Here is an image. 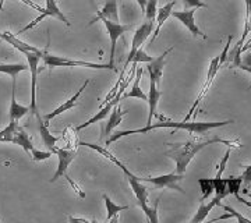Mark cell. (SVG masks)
I'll list each match as a JSON object with an SVG mask.
<instances>
[{"label": "cell", "mask_w": 251, "mask_h": 223, "mask_svg": "<svg viewBox=\"0 0 251 223\" xmlns=\"http://www.w3.org/2000/svg\"><path fill=\"white\" fill-rule=\"evenodd\" d=\"M78 145H84V147H87V148H91V149L97 151L98 153H100L103 158H106L108 161H110L112 163H115L116 166H119V168L122 169V172L125 173V176L126 178H127V181H128V184H130V187L133 190L134 196L137 197L138 205H140V208L144 211L147 219L151 223H159V219H158V204H159V201H161V197L156 199V202H155V205H153L152 208L148 205V188L143 184L141 177H138V176H135L134 173H131L130 170L126 168L125 163H122L113 153H110V152H109L108 149H105L103 147L97 145V144L82 143V141H81Z\"/></svg>", "instance_id": "6da1fadb"}, {"label": "cell", "mask_w": 251, "mask_h": 223, "mask_svg": "<svg viewBox=\"0 0 251 223\" xmlns=\"http://www.w3.org/2000/svg\"><path fill=\"white\" fill-rule=\"evenodd\" d=\"M233 123V120H224V122H218V123H211V122H206V123H198V122H172V120H159L156 124H150L145 125L143 128H138V130H125V131H117L115 134H110V137L108 138L106 144L116 143L120 138L127 137V135H131V134H145L148 131H152L155 128H176V130H186L190 134H206L209 130L212 128H218V127H224V125L230 124Z\"/></svg>", "instance_id": "7a4b0ae2"}, {"label": "cell", "mask_w": 251, "mask_h": 223, "mask_svg": "<svg viewBox=\"0 0 251 223\" xmlns=\"http://www.w3.org/2000/svg\"><path fill=\"white\" fill-rule=\"evenodd\" d=\"M225 144L232 147H240L237 141H226L222 140L221 137H215V138H209L205 141H187L183 144H168L169 149L166 151L168 158H171L176 162V173L177 174H184L187 170L188 165L191 161L196 158L198 152L202 151L205 147L211 145V144Z\"/></svg>", "instance_id": "3957f363"}, {"label": "cell", "mask_w": 251, "mask_h": 223, "mask_svg": "<svg viewBox=\"0 0 251 223\" xmlns=\"http://www.w3.org/2000/svg\"><path fill=\"white\" fill-rule=\"evenodd\" d=\"M44 64L49 69H54V67H85V69H94V70H115L116 67L115 64H100V63H90L84 62V60H72V59H66V57H60V56H53L48 50L42 57Z\"/></svg>", "instance_id": "277c9868"}, {"label": "cell", "mask_w": 251, "mask_h": 223, "mask_svg": "<svg viewBox=\"0 0 251 223\" xmlns=\"http://www.w3.org/2000/svg\"><path fill=\"white\" fill-rule=\"evenodd\" d=\"M221 70V66H219V56H215L211 63H209V67H208V74H206V80L204 82V85H202V88L200 91V94L197 95V99L194 100V103H193V106L190 107V110H188L187 116L184 117V122H188L193 115H194V112L197 110V107L200 106V103L202 102V99L205 97L206 94H208V91L209 88L212 87V84H214V81H215V77L218 72Z\"/></svg>", "instance_id": "5b68a950"}, {"label": "cell", "mask_w": 251, "mask_h": 223, "mask_svg": "<svg viewBox=\"0 0 251 223\" xmlns=\"http://www.w3.org/2000/svg\"><path fill=\"white\" fill-rule=\"evenodd\" d=\"M48 46H49V42H48ZM48 46L45 49H42L41 52H38V53L25 54L28 67H29V72H31V103H29V110H31V113L34 116H36L39 113L38 106H36V74H38V66H39V62L42 60L45 52L48 50Z\"/></svg>", "instance_id": "8992f818"}, {"label": "cell", "mask_w": 251, "mask_h": 223, "mask_svg": "<svg viewBox=\"0 0 251 223\" xmlns=\"http://www.w3.org/2000/svg\"><path fill=\"white\" fill-rule=\"evenodd\" d=\"M128 78H130V75H128ZM128 78L126 80H123V82H122V85H120V88L117 89L116 95L113 97V98L110 99L109 102H106L103 106L99 109V112L95 115V116H92L90 119V120H87L85 123H82V124H80L75 130L77 131H80V130H84V128H87V127H90L91 124H94V123H97V122H100V120H103V119H106V117L110 115V112L113 110V107H116L117 105H119V100L122 99V97H123V91L126 89V87H127V84H128Z\"/></svg>", "instance_id": "52a82bcc"}, {"label": "cell", "mask_w": 251, "mask_h": 223, "mask_svg": "<svg viewBox=\"0 0 251 223\" xmlns=\"http://www.w3.org/2000/svg\"><path fill=\"white\" fill-rule=\"evenodd\" d=\"M46 17L57 18L59 21L64 23L67 27L70 25V21L67 20V17H66L64 14H63V11L60 10V7L57 6V3H56V0H46V6L44 7V11L39 14V17H36L35 20H32L28 25H25L23 29H20V31H18V34H24V32L29 31V29H32V28L36 27L42 20H45Z\"/></svg>", "instance_id": "ba28073f"}, {"label": "cell", "mask_w": 251, "mask_h": 223, "mask_svg": "<svg viewBox=\"0 0 251 223\" xmlns=\"http://www.w3.org/2000/svg\"><path fill=\"white\" fill-rule=\"evenodd\" d=\"M155 23H150V21H145L141 27L138 28L137 31L134 32V36H133V41H131V49L128 52V57L125 63V67L122 72L126 73V69L128 67V64L133 62V57H134L135 52L143 46V44L150 38V36L153 34V29H155Z\"/></svg>", "instance_id": "9c48e42d"}, {"label": "cell", "mask_w": 251, "mask_h": 223, "mask_svg": "<svg viewBox=\"0 0 251 223\" xmlns=\"http://www.w3.org/2000/svg\"><path fill=\"white\" fill-rule=\"evenodd\" d=\"M184 174H177L175 173H169V174H162V176H156V177H141L143 181L151 183L155 187L158 188H171L175 191H179L181 194H186V191L179 186V181L183 178Z\"/></svg>", "instance_id": "30bf717a"}, {"label": "cell", "mask_w": 251, "mask_h": 223, "mask_svg": "<svg viewBox=\"0 0 251 223\" xmlns=\"http://www.w3.org/2000/svg\"><path fill=\"white\" fill-rule=\"evenodd\" d=\"M102 23L105 24V27L108 29L109 38H110V59H109V63L110 64H115V50H116L117 39L123 35V34H126L131 27L130 25L119 24V23L110 21V20H102Z\"/></svg>", "instance_id": "8fae6325"}, {"label": "cell", "mask_w": 251, "mask_h": 223, "mask_svg": "<svg viewBox=\"0 0 251 223\" xmlns=\"http://www.w3.org/2000/svg\"><path fill=\"white\" fill-rule=\"evenodd\" d=\"M53 153H56L59 158V165H57V169H56L53 177L50 178V183H54L57 178L67 173V168L75 159V155H77V152L74 149H66V148H57V147L53 149Z\"/></svg>", "instance_id": "7c38bea8"}, {"label": "cell", "mask_w": 251, "mask_h": 223, "mask_svg": "<svg viewBox=\"0 0 251 223\" xmlns=\"http://www.w3.org/2000/svg\"><path fill=\"white\" fill-rule=\"evenodd\" d=\"M196 10L197 9H188V10H180V11H172V16L175 18H177L180 23L187 28L188 31L193 34L194 36H201L205 39L206 35L197 27L196 24V20H194V14H196Z\"/></svg>", "instance_id": "4fadbf2b"}, {"label": "cell", "mask_w": 251, "mask_h": 223, "mask_svg": "<svg viewBox=\"0 0 251 223\" xmlns=\"http://www.w3.org/2000/svg\"><path fill=\"white\" fill-rule=\"evenodd\" d=\"M173 50V46H171L169 49H166L161 56L158 57H153L152 62L148 63V75H150V80H152L156 82V85L159 87L161 85V80H162V74H163V69H165V64H166V56L171 53Z\"/></svg>", "instance_id": "5bb4252c"}, {"label": "cell", "mask_w": 251, "mask_h": 223, "mask_svg": "<svg viewBox=\"0 0 251 223\" xmlns=\"http://www.w3.org/2000/svg\"><path fill=\"white\" fill-rule=\"evenodd\" d=\"M88 84H90V81L87 80L84 84H82V87H81L74 95H73L72 98L69 99V100H66L63 105H60L59 107H56L54 110H52L50 113H48V115H45V116L42 117L44 120L46 122V124H49V122L52 120V119H54V117H57L59 115H62V113H64V112H67V110H70V109H73V107L77 106V100H78V98L81 97V94L84 92V89L88 87Z\"/></svg>", "instance_id": "9a60e30c"}, {"label": "cell", "mask_w": 251, "mask_h": 223, "mask_svg": "<svg viewBox=\"0 0 251 223\" xmlns=\"http://www.w3.org/2000/svg\"><path fill=\"white\" fill-rule=\"evenodd\" d=\"M0 39L7 42L9 45H11L14 49H17L18 52H21L23 54H29V53H38L41 52L42 49L36 48V46H32V45L27 44L21 39H18L17 36L14 34H11L9 31H4V32H0Z\"/></svg>", "instance_id": "2e32d148"}, {"label": "cell", "mask_w": 251, "mask_h": 223, "mask_svg": "<svg viewBox=\"0 0 251 223\" xmlns=\"http://www.w3.org/2000/svg\"><path fill=\"white\" fill-rule=\"evenodd\" d=\"M102 20H110V21H115V23H119V10H117V0H106L103 7L97 11V17L92 18L88 25H92L98 21H102Z\"/></svg>", "instance_id": "e0dca14e"}, {"label": "cell", "mask_w": 251, "mask_h": 223, "mask_svg": "<svg viewBox=\"0 0 251 223\" xmlns=\"http://www.w3.org/2000/svg\"><path fill=\"white\" fill-rule=\"evenodd\" d=\"M162 97V92L159 91V87L156 85V82L152 80H150V95H148V106H150V113H148V123L147 125L152 124V119L155 116L159 117V115L156 113V107L159 103V99Z\"/></svg>", "instance_id": "ac0fdd59"}, {"label": "cell", "mask_w": 251, "mask_h": 223, "mask_svg": "<svg viewBox=\"0 0 251 223\" xmlns=\"http://www.w3.org/2000/svg\"><path fill=\"white\" fill-rule=\"evenodd\" d=\"M36 120H38V130H39L42 141H44L45 147L49 151L53 152V149L56 148V144L59 141V137H56V135H53L49 131V124H46V122L42 119V116L39 113L36 115Z\"/></svg>", "instance_id": "d6986e66"}, {"label": "cell", "mask_w": 251, "mask_h": 223, "mask_svg": "<svg viewBox=\"0 0 251 223\" xmlns=\"http://www.w3.org/2000/svg\"><path fill=\"white\" fill-rule=\"evenodd\" d=\"M175 4H176V1L173 0V1H171V3L165 4L163 7H159V10H158V14H156V25H155V29H153L152 38H151V44H153V41L158 38L159 32H161L162 27H163V24H165V23H166V20L172 16V11H173Z\"/></svg>", "instance_id": "ffe728a7"}, {"label": "cell", "mask_w": 251, "mask_h": 223, "mask_svg": "<svg viewBox=\"0 0 251 223\" xmlns=\"http://www.w3.org/2000/svg\"><path fill=\"white\" fill-rule=\"evenodd\" d=\"M29 106H24V105H20L16 99V88H11V102H10V109H9V116L10 120H17L20 122V119H23L24 116H27L29 113Z\"/></svg>", "instance_id": "44dd1931"}, {"label": "cell", "mask_w": 251, "mask_h": 223, "mask_svg": "<svg viewBox=\"0 0 251 223\" xmlns=\"http://www.w3.org/2000/svg\"><path fill=\"white\" fill-rule=\"evenodd\" d=\"M29 70L28 64H23V63H13V64H0V73H6L11 77V88H16L17 85V75L20 73L27 72Z\"/></svg>", "instance_id": "7402d4cb"}, {"label": "cell", "mask_w": 251, "mask_h": 223, "mask_svg": "<svg viewBox=\"0 0 251 223\" xmlns=\"http://www.w3.org/2000/svg\"><path fill=\"white\" fill-rule=\"evenodd\" d=\"M127 115V112H123L122 107L117 105L116 107H113V110L110 112V116H109L108 123H106V128H105V134L103 135H110L113 133V130L116 128L117 125L122 123L123 117Z\"/></svg>", "instance_id": "603a6c76"}, {"label": "cell", "mask_w": 251, "mask_h": 223, "mask_svg": "<svg viewBox=\"0 0 251 223\" xmlns=\"http://www.w3.org/2000/svg\"><path fill=\"white\" fill-rule=\"evenodd\" d=\"M141 75H143V69H138V72H137V77H135L134 82H133V85H131V88L130 91L125 94L122 99H127V98H137V99H143V100H148V97L144 94V91L141 89V85H140V82H141Z\"/></svg>", "instance_id": "cb8c5ba5"}, {"label": "cell", "mask_w": 251, "mask_h": 223, "mask_svg": "<svg viewBox=\"0 0 251 223\" xmlns=\"http://www.w3.org/2000/svg\"><path fill=\"white\" fill-rule=\"evenodd\" d=\"M221 205L218 201H216L215 198L211 201V202H208V204H201L200 205V208L197 209V212H196V215L193 216V219L190 221L191 223H200V222H204L206 219V216H208V214L215 208V206Z\"/></svg>", "instance_id": "d4e9b609"}, {"label": "cell", "mask_w": 251, "mask_h": 223, "mask_svg": "<svg viewBox=\"0 0 251 223\" xmlns=\"http://www.w3.org/2000/svg\"><path fill=\"white\" fill-rule=\"evenodd\" d=\"M20 127L21 125L18 124L17 120H10L9 125L0 131V143H14L16 134Z\"/></svg>", "instance_id": "484cf974"}, {"label": "cell", "mask_w": 251, "mask_h": 223, "mask_svg": "<svg viewBox=\"0 0 251 223\" xmlns=\"http://www.w3.org/2000/svg\"><path fill=\"white\" fill-rule=\"evenodd\" d=\"M102 198L105 199V205H106V211H108V218H106L108 222H110L113 218L117 219V215L120 214L122 211L128 209V205H117V204H115V202L109 198L108 194H103Z\"/></svg>", "instance_id": "4316f807"}, {"label": "cell", "mask_w": 251, "mask_h": 223, "mask_svg": "<svg viewBox=\"0 0 251 223\" xmlns=\"http://www.w3.org/2000/svg\"><path fill=\"white\" fill-rule=\"evenodd\" d=\"M16 145H20L24 151L27 152V153H29L31 152V149L34 148V145H32V141H31V138H29V135H28V133L23 128V127H20L18 128L17 134H16V138H14V143Z\"/></svg>", "instance_id": "83f0119b"}, {"label": "cell", "mask_w": 251, "mask_h": 223, "mask_svg": "<svg viewBox=\"0 0 251 223\" xmlns=\"http://www.w3.org/2000/svg\"><path fill=\"white\" fill-rule=\"evenodd\" d=\"M246 3V18H244V29H243V35L239 41V44L244 45L247 35L251 32V0H244Z\"/></svg>", "instance_id": "f1b7e54d"}, {"label": "cell", "mask_w": 251, "mask_h": 223, "mask_svg": "<svg viewBox=\"0 0 251 223\" xmlns=\"http://www.w3.org/2000/svg\"><path fill=\"white\" fill-rule=\"evenodd\" d=\"M145 21L155 23L156 24V14H158V0H147L145 6Z\"/></svg>", "instance_id": "f546056e"}, {"label": "cell", "mask_w": 251, "mask_h": 223, "mask_svg": "<svg viewBox=\"0 0 251 223\" xmlns=\"http://www.w3.org/2000/svg\"><path fill=\"white\" fill-rule=\"evenodd\" d=\"M198 184L201 186V191H202L201 199H205L211 196V193H214V180L212 178H200Z\"/></svg>", "instance_id": "4dcf8cb0"}, {"label": "cell", "mask_w": 251, "mask_h": 223, "mask_svg": "<svg viewBox=\"0 0 251 223\" xmlns=\"http://www.w3.org/2000/svg\"><path fill=\"white\" fill-rule=\"evenodd\" d=\"M31 156H32V161L34 162H42V161H46V159H49L52 155H53V152L52 151H39V149H35V148H32L31 149Z\"/></svg>", "instance_id": "1f68e13d"}, {"label": "cell", "mask_w": 251, "mask_h": 223, "mask_svg": "<svg viewBox=\"0 0 251 223\" xmlns=\"http://www.w3.org/2000/svg\"><path fill=\"white\" fill-rule=\"evenodd\" d=\"M153 60V57L152 56H150V54L148 53H145V52H144L143 49H141V48H140V49H138V50H137V52H135V54H134V57H133V64H137V63H150V62H152Z\"/></svg>", "instance_id": "d6a6232c"}, {"label": "cell", "mask_w": 251, "mask_h": 223, "mask_svg": "<svg viewBox=\"0 0 251 223\" xmlns=\"http://www.w3.org/2000/svg\"><path fill=\"white\" fill-rule=\"evenodd\" d=\"M221 206L224 208L226 212H229V214L232 215V218H234V219H237V222H240V223H251V221H250V219H249V218H244V216L239 214L237 211H234L232 206L224 205L222 202H221Z\"/></svg>", "instance_id": "836d02e7"}, {"label": "cell", "mask_w": 251, "mask_h": 223, "mask_svg": "<svg viewBox=\"0 0 251 223\" xmlns=\"http://www.w3.org/2000/svg\"><path fill=\"white\" fill-rule=\"evenodd\" d=\"M243 184L242 177L239 178H227V188L230 194H239L240 186Z\"/></svg>", "instance_id": "e575fe53"}, {"label": "cell", "mask_w": 251, "mask_h": 223, "mask_svg": "<svg viewBox=\"0 0 251 223\" xmlns=\"http://www.w3.org/2000/svg\"><path fill=\"white\" fill-rule=\"evenodd\" d=\"M183 4H184V9H198V7H208L206 3H204L202 0H181Z\"/></svg>", "instance_id": "d590c367"}, {"label": "cell", "mask_w": 251, "mask_h": 223, "mask_svg": "<svg viewBox=\"0 0 251 223\" xmlns=\"http://www.w3.org/2000/svg\"><path fill=\"white\" fill-rule=\"evenodd\" d=\"M64 177H66V180H67V183H69V184L72 186L73 190H74V193H75L77 196L81 197V198H85V193H84V191L81 190L80 186H78V184H77V183H75V181H74V180H73V178L70 177V176H69L67 173L64 174Z\"/></svg>", "instance_id": "8d00e7d4"}, {"label": "cell", "mask_w": 251, "mask_h": 223, "mask_svg": "<svg viewBox=\"0 0 251 223\" xmlns=\"http://www.w3.org/2000/svg\"><path fill=\"white\" fill-rule=\"evenodd\" d=\"M242 177L243 184H244V187L246 188H250L251 186V165L250 166H247L244 172H243V174L240 176Z\"/></svg>", "instance_id": "74e56055"}, {"label": "cell", "mask_w": 251, "mask_h": 223, "mask_svg": "<svg viewBox=\"0 0 251 223\" xmlns=\"http://www.w3.org/2000/svg\"><path fill=\"white\" fill-rule=\"evenodd\" d=\"M20 1H21V3H24V4L28 6V7H31V9L36 10L38 13H42V11H44V7H42V6H39L38 3H34L32 0H20Z\"/></svg>", "instance_id": "f35d334b"}, {"label": "cell", "mask_w": 251, "mask_h": 223, "mask_svg": "<svg viewBox=\"0 0 251 223\" xmlns=\"http://www.w3.org/2000/svg\"><path fill=\"white\" fill-rule=\"evenodd\" d=\"M242 64L243 66H249V67H251V52L250 53H247L244 57L242 59Z\"/></svg>", "instance_id": "ab89813d"}, {"label": "cell", "mask_w": 251, "mask_h": 223, "mask_svg": "<svg viewBox=\"0 0 251 223\" xmlns=\"http://www.w3.org/2000/svg\"><path fill=\"white\" fill-rule=\"evenodd\" d=\"M236 196V198H237V201H240L242 204H244V205H247L249 208H251V202L250 201H247V199H244V198H242V197L239 196V194H234Z\"/></svg>", "instance_id": "60d3db41"}, {"label": "cell", "mask_w": 251, "mask_h": 223, "mask_svg": "<svg viewBox=\"0 0 251 223\" xmlns=\"http://www.w3.org/2000/svg\"><path fill=\"white\" fill-rule=\"evenodd\" d=\"M69 221H70V222H87V223L91 222V221H88V219H84V218H69Z\"/></svg>", "instance_id": "b9f144b4"}, {"label": "cell", "mask_w": 251, "mask_h": 223, "mask_svg": "<svg viewBox=\"0 0 251 223\" xmlns=\"http://www.w3.org/2000/svg\"><path fill=\"white\" fill-rule=\"evenodd\" d=\"M137 3H138L140 9L143 10L144 13V11H145V6H147V0H137Z\"/></svg>", "instance_id": "7bdbcfd3"}, {"label": "cell", "mask_w": 251, "mask_h": 223, "mask_svg": "<svg viewBox=\"0 0 251 223\" xmlns=\"http://www.w3.org/2000/svg\"><path fill=\"white\" fill-rule=\"evenodd\" d=\"M237 69H240V70H244V72H247V73H250L251 74V67H249V66H243V64H240ZM251 88V87H250Z\"/></svg>", "instance_id": "ee69618b"}, {"label": "cell", "mask_w": 251, "mask_h": 223, "mask_svg": "<svg viewBox=\"0 0 251 223\" xmlns=\"http://www.w3.org/2000/svg\"><path fill=\"white\" fill-rule=\"evenodd\" d=\"M0 10H3V0H0Z\"/></svg>", "instance_id": "f6af8a7d"}, {"label": "cell", "mask_w": 251, "mask_h": 223, "mask_svg": "<svg viewBox=\"0 0 251 223\" xmlns=\"http://www.w3.org/2000/svg\"><path fill=\"white\" fill-rule=\"evenodd\" d=\"M0 42H1V39H0Z\"/></svg>", "instance_id": "bcb514c9"}]
</instances>
